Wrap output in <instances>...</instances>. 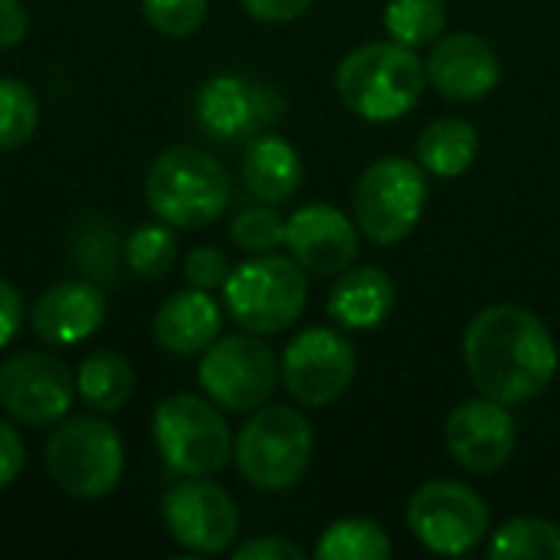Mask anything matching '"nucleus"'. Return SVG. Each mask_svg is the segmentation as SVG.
<instances>
[{"label": "nucleus", "mask_w": 560, "mask_h": 560, "mask_svg": "<svg viewBox=\"0 0 560 560\" xmlns=\"http://www.w3.org/2000/svg\"><path fill=\"white\" fill-rule=\"evenodd\" d=\"M479 131L466 118H436L417 138V164L440 180L463 177L479 158Z\"/></svg>", "instance_id": "obj_22"}, {"label": "nucleus", "mask_w": 560, "mask_h": 560, "mask_svg": "<svg viewBox=\"0 0 560 560\" xmlns=\"http://www.w3.org/2000/svg\"><path fill=\"white\" fill-rule=\"evenodd\" d=\"M384 30L394 43L410 49L433 46L446 33V0H390L384 10Z\"/></svg>", "instance_id": "obj_26"}, {"label": "nucleus", "mask_w": 560, "mask_h": 560, "mask_svg": "<svg viewBox=\"0 0 560 560\" xmlns=\"http://www.w3.org/2000/svg\"><path fill=\"white\" fill-rule=\"evenodd\" d=\"M358 371V354L348 335L328 325L299 331L282 351L279 374L285 390L305 407H328L351 387Z\"/></svg>", "instance_id": "obj_11"}, {"label": "nucleus", "mask_w": 560, "mask_h": 560, "mask_svg": "<svg viewBox=\"0 0 560 560\" xmlns=\"http://www.w3.org/2000/svg\"><path fill=\"white\" fill-rule=\"evenodd\" d=\"M23 466H26V446H23L20 433L13 430V423L0 420V489L16 482Z\"/></svg>", "instance_id": "obj_34"}, {"label": "nucleus", "mask_w": 560, "mask_h": 560, "mask_svg": "<svg viewBox=\"0 0 560 560\" xmlns=\"http://www.w3.org/2000/svg\"><path fill=\"white\" fill-rule=\"evenodd\" d=\"M443 440L456 466H463L466 472L486 476V472L502 469L512 459L518 430H515V417L509 413V407L482 394V397L463 400L446 417Z\"/></svg>", "instance_id": "obj_15"}, {"label": "nucleus", "mask_w": 560, "mask_h": 560, "mask_svg": "<svg viewBox=\"0 0 560 560\" xmlns=\"http://www.w3.org/2000/svg\"><path fill=\"white\" fill-rule=\"evenodd\" d=\"M463 358L472 384L505 404H528L558 374V345L548 325L522 305H489L463 331Z\"/></svg>", "instance_id": "obj_1"}, {"label": "nucleus", "mask_w": 560, "mask_h": 560, "mask_svg": "<svg viewBox=\"0 0 560 560\" xmlns=\"http://www.w3.org/2000/svg\"><path fill=\"white\" fill-rule=\"evenodd\" d=\"M39 121V105L36 95L26 82L20 79H0V151H16L23 148Z\"/></svg>", "instance_id": "obj_27"}, {"label": "nucleus", "mask_w": 560, "mask_h": 560, "mask_svg": "<svg viewBox=\"0 0 560 560\" xmlns=\"http://www.w3.org/2000/svg\"><path fill=\"white\" fill-rule=\"evenodd\" d=\"M151 433L167 469L177 476H213L233 456L230 427L213 400L171 394L158 404Z\"/></svg>", "instance_id": "obj_7"}, {"label": "nucleus", "mask_w": 560, "mask_h": 560, "mask_svg": "<svg viewBox=\"0 0 560 560\" xmlns=\"http://www.w3.org/2000/svg\"><path fill=\"white\" fill-rule=\"evenodd\" d=\"M105 322V292L92 279H66L46 289L30 315L39 341L52 348L79 345L92 338Z\"/></svg>", "instance_id": "obj_18"}, {"label": "nucleus", "mask_w": 560, "mask_h": 560, "mask_svg": "<svg viewBox=\"0 0 560 560\" xmlns=\"http://www.w3.org/2000/svg\"><path fill=\"white\" fill-rule=\"evenodd\" d=\"M223 328V312L203 289L174 292L154 315V341L171 354H200L207 351Z\"/></svg>", "instance_id": "obj_20"}, {"label": "nucleus", "mask_w": 560, "mask_h": 560, "mask_svg": "<svg viewBox=\"0 0 560 560\" xmlns=\"http://www.w3.org/2000/svg\"><path fill=\"white\" fill-rule=\"evenodd\" d=\"M243 184L259 203H285L302 187V158L282 135H256L243 154Z\"/></svg>", "instance_id": "obj_21"}, {"label": "nucleus", "mask_w": 560, "mask_h": 560, "mask_svg": "<svg viewBox=\"0 0 560 560\" xmlns=\"http://www.w3.org/2000/svg\"><path fill=\"white\" fill-rule=\"evenodd\" d=\"M495 560H560V525L545 518H512L489 535Z\"/></svg>", "instance_id": "obj_24"}, {"label": "nucleus", "mask_w": 560, "mask_h": 560, "mask_svg": "<svg viewBox=\"0 0 560 560\" xmlns=\"http://www.w3.org/2000/svg\"><path fill=\"white\" fill-rule=\"evenodd\" d=\"M305 551L285 538H272V535H262V538H249L243 541L240 548H233V560H302Z\"/></svg>", "instance_id": "obj_33"}, {"label": "nucleus", "mask_w": 560, "mask_h": 560, "mask_svg": "<svg viewBox=\"0 0 560 560\" xmlns=\"http://www.w3.org/2000/svg\"><path fill=\"white\" fill-rule=\"evenodd\" d=\"M75 397L72 371L49 351H20L0 364V407L23 427L59 423Z\"/></svg>", "instance_id": "obj_12"}, {"label": "nucleus", "mask_w": 560, "mask_h": 560, "mask_svg": "<svg viewBox=\"0 0 560 560\" xmlns=\"http://www.w3.org/2000/svg\"><path fill=\"white\" fill-rule=\"evenodd\" d=\"M135 390V371L118 351H92L75 371V394L98 413H115Z\"/></svg>", "instance_id": "obj_23"}, {"label": "nucleus", "mask_w": 560, "mask_h": 560, "mask_svg": "<svg viewBox=\"0 0 560 560\" xmlns=\"http://www.w3.org/2000/svg\"><path fill=\"white\" fill-rule=\"evenodd\" d=\"M341 102L364 121H397L417 108L427 89V62L417 49L377 39L351 49L335 72Z\"/></svg>", "instance_id": "obj_2"}, {"label": "nucleus", "mask_w": 560, "mask_h": 560, "mask_svg": "<svg viewBox=\"0 0 560 560\" xmlns=\"http://www.w3.org/2000/svg\"><path fill=\"white\" fill-rule=\"evenodd\" d=\"M308 302L305 266L295 256L259 253L230 269L223 282L226 315L249 335H279L295 325Z\"/></svg>", "instance_id": "obj_4"}, {"label": "nucleus", "mask_w": 560, "mask_h": 560, "mask_svg": "<svg viewBox=\"0 0 560 560\" xmlns=\"http://www.w3.org/2000/svg\"><path fill=\"white\" fill-rule=\"evenodd\" d=\"M125 259H128L131 272L141 276V279L164 276L177 259V236H174L171 223L138 226L125 243Z\"/></svg>", "instance_id": "obj_28"}, {"label": "nucleus", "mask_w": 560, "mask_h": 560, "mask_svg": "<svg viewBox=\"0 0 560 560\" xmlns=\"http://www.w3.org/2000/svg\"><path fill=\"white\" fill-rule=\"evenodd\" d=\"M427 210V171L407 158H381L364 167L351 194L358 230L377 243L394 246L407 240Z\"/></svg>", "instance_id": "obj_8"}, {"label": "nucleus", "mask_w": 560, "mask_h": 560, "mask_svg": "<svg viewBox=\"0 0 560 560\" xmlns=\"http://www.w3.org/2000/svg\"><path fill=\"white\" fill-rule=\"evenodd\" d=\"M285 112V98L276 85L249 75H213L197 92V121L217 141H249L262 135Z\"/></svg>", "instance_id": "obj_13"}, {"label": "nucleus", "mask_w": 560, "mask_h": 560, "mask_svg": "<svg viewBox=\"0 0 560 560\" xmlns=\"http://www.w3.org/2000/svg\"><path fill=\"white\" fill-rule=\"evenodd\" d=\"M210 0H141L144 20L164 36H190L203 26Z\"/></svg>", "instance_id": "obj_31"}, {"label": "nucleus", "mask_w": 560, "mask_h": 560, "mask_svg": "<svg viewBox=\"0 0 560 560\" xmlns=\"http://www.w3.org/2000/svg\"><path fill=\"white\" fill-rule=\"evenodd\" d=\"M75 262L89 272L92 282H112L115 279V256H118V236L115 226L92 217V223H82L72 240Z\"/></svg>", "instance_id": "obj_29"}, {"label": "nucleus", "mask_w": 560, "mask_h": 560, "mask_svg": "<svg viewBox=\"0 0 560 560\" xmlns=\"http://www.w3.org/2000/svg\"><path fill=\"white\" fill-rule=\"evenodd\" d=\"M315 433L292 407H259L243 423L233 459L240 476L262 492H285L308 472Z\"/></svg>", "instance_id": "obj_6"}, {"label": "nucleus", "mask_w": 560, "mask_h": 560, "mask_svg": "<svg viewBox=\"0 0 560 560\" xmlns=\"http://www.w3.org/2000/svg\"><path fill=\"white\" fill-rule=\"evenodd\" d=\"M20 322H23V302H20V292L0 279V348H7L16 331H20Z\"/></svg>", "instance_id": "obj_37"}, {"label": "nucleus", "mask_w": 560, "mask_h": 560, "mask_svg": "<svg viewBox=\"0 0 560 560\" xmlns=\"http://www.w3.org/2000/svg\"><path fill=\"white\" fill-rule=\"evenodd\" d=\"M164 525L190 555H220L236 541L240 512L230 492L207 476H184L164 495Z\"/></svg>", "instance_id": "obj_14"}, {"label": "nucleus", "mask_w": 560, "mask_h": 560, "mask_svg": "<svg viewBox=\"0 0 560 560\" xmlns=\"http://www.w3.org/2000/svg\"><path fill=\"white\" fill-rule=\"evenodd\" d=\"M30 16L20 0H0V49H13L26 39Z\"/></svg>", "instance_id": "obj_36"}, {"label": "nucleus", "mask_w": 560, "mask_h": 560, "mask_svg": "<svg viewBox=\"0 0 560 560\" xmlns=\"http://www.w3.org/2000/svg\"><path fill=\"white\" fill-rule=\"evenodd\" d=\"M285 246L305 272L338 276L358 256V230L345 210L331 203H305L285 220Z\"/></svg>", "instance_id": "obj_17"}, {"label": "nucleus", "mask_w": 560, "mask_h": 560, "mask_svg": "<svg viewBox=\"0 0 560 560\" xmlns=\"http://www.w3.org/2000/svg\"><path fill=\"white\" fill-rule=\"evenodd\" d=\"M230 240H233L243 253H253V256L272 253L276 246L285 243V220L272 210V203L240 210L236 220L230 223Z\"/></svg>", "instance_id": "obj_30"}, {"label": "nucleus", "mask_w": 560, "mask_h": 560, "mask_svg": "<svg viewBox=\"0 0 560 560\" xmlns=\"http://www.w3.org/2000/svg\"><path fill=\"white\" fill-rule=\"evenodd\" d=\"M397 305L394 279L377 266H358L338 272V282L328 292V318L348 331L381 328Z\"/></svg>", "instance_id": "obj_19"}, {"label": "nucleus", "mask_w": 560, "mask_h": 560, "mask_svg": "<svg viewBox=\"0 0 560 560\" xmlns=\"http://www.w3.org/2000/svg\"><path fill=\"white\" fill-rule=\"evenodd\" d=\"M184 276L194 289H203V292L223 289V282L230 279V259L213 246H197L184 259Z\"/></svg>", "instance_id": "obj_32"}, {"label": "nucleus", "mask_w": 560, "mask_h": 560, "mask_svg": "<svg viewBox=\"0 0 560 560\" xmlns=\"http://www.w3.org/2000/svg\"><path fill=\"white\" fill-rule=\"evenodd\" d=\"M427 82L443 98L479 102L502 82V62L482 36L469 30L443 33L430 49Z\"/></svg>", "instance_id": "obj_16"}, {"label": "nucleus", "mask_w": 560, "mask_h": 560, "mask_svg": "<svg viewBox=\"0 0 560 560\" xmlns=\"http://www.w3.org/2000/svg\"><path fill=\"white\" fill-rule=\"evenodd\" d=\"M43 466L59 492L95 502L121 482L125 446L118 430L102 417H62L43 446Z\"/></svg>", "instance_id": "obj_5"}, {"label": "nucleus", "mask_w": 560, "mask_h": 560, "mask_svg": "<svg viewBox=\"0 0 560 560\" xmlns=\"http://www.w3.org/2000/svg\"><path fill=\"white\" fill-rule=\"evenodd\" d=\"M407 525L427 551L459 558L476 551L489 535V505L463 482L433 479L410 495Z\"/></svg>", "instance_id": "obj_10"}, {"label": "nucleus", "mask_w": 560, "mask_h": 560, "mask_svg": "<svg viewBox=\"0 0 560 560\" xmlns=\"http://www.w3.org/2000/svg\"><path fill=\"white\" fill-rule=\"evenodd\" d=\"M230 174L203 148L177 144L154 158L144 177L148 210L180 230H197L230 207Z\"/></svg>", "instance_id": "obj_3"}, {"label": "nucleus", "mask_w": 560, "mask_h": 560, "mask_svg": "<svg viewBox=\"0 0 560 560\" xmlns=\"http://www.w3.org/2000/svg\"><path fill=\"white\" fill-rule=\"evenodd\" d=\"M390 555V535L371 518H341L328 525L315 545L318 560H387Z\"/></svg>", "instance_id": "obj_25"}, {"label": "nucleus", "mask_w": 560, "mask_h": 560, "mask_svg": "<svg viewBox=\"0 0 560 560\" xmlns=\"http://www.w3.org/2000/svg\"><path fill=\"white\" fill-rule=\"evenodd\" d=\"M308 7L312 0H243V10L259 23H289L299 20Z\"/></svg>", "instance_id": "obj_35"}, {"label": "nucleus", "mask_w": 560, "mask_h": 560, "mask_svg": "<svg viewBox=\"0 0 560 560\" xmlns=\"http://www.w3.org/2000/svg\"><path fill=\"white\" fill-rule=\"evenodd\" d=\"M279 361L259 335H226L217 338L197 368L203 394L230 413H253L269 404L279 384Z\"/></svg>", "instance_id": "obj_9"}]
</instances>
